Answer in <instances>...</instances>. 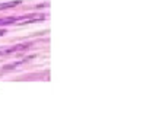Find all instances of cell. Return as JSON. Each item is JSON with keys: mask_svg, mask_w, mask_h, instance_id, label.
Segmentation results:
<instances>
[{"mask_svg": "<svg viewBox=\"0 0 156 131\" xmlns=\"http://www.w3.org/2000/svg\"><path fill=\"white\" fill-rule=\"evenodd\" d=\"M20 2L19 0H16V2H6V3H0V10H3V9H9V7H16L19 6Z\"/></svg>", "mask_w": 156, "mask_h": 131, "instance_id": "cell-1", "label": "cell"}, {"mask_svg": "<svg viewBox=\"0 0 156 131\" xmlns=\"http://www.w3.org/2000/svg\"><path fill=\"white\" fill-rule=\"evenodd\" d=\"M5 32H6V31H3V29H0V36H3V35H5Z\"/></svg>", "mask_w": 156, "mask_h": 131, "instance_id": "cell-2", "label": "cell"}]
</instances>
